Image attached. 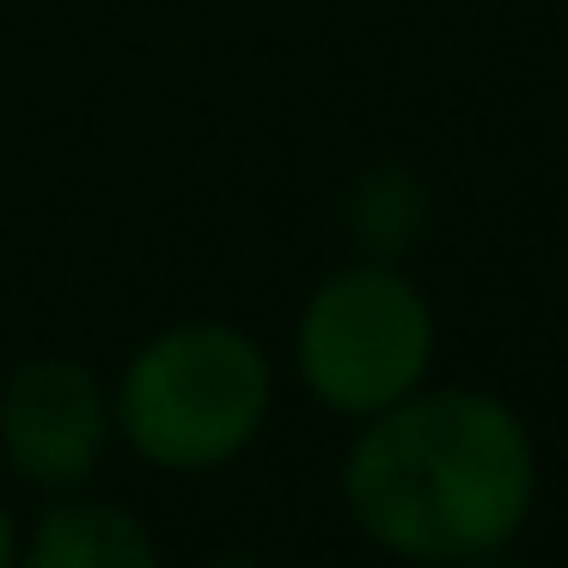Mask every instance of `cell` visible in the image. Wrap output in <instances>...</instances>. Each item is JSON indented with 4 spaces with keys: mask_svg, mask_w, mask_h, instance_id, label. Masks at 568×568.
Returning <instances> with one entry per match:
<instances>
[{
    "mask_svg": "<svg viewBox=\"0 0 568 568\" xmlns=\"http://www.w3.org/2000/svg\"><path fill=\"white\" fill-rule=\"evenodd\" d=\"M544 453L519 404L483 385H422L355 422L336 458L348 526L404 568L514 550L538 519Z\"/></svg>",
    "mask_w": 568,
    "mask_h": 568,
    "instance_id": "cell-1",
    "label": "cell"
},
{
    "mask_svg": "<svg viewBox=\"0 0 568 568\" xmlns=\"http://www.w3.org/2000/svg\"><path fill=\"white\" fill-rule=\"evenodd\" d=\"M275 392V355L245 324L172 318L111 373L116 446L160 477H221L270 434Z\"/></svg>",
    "mask_w": 568,
    "mask_h": 568,
    "instance_id": "cell-2",
    "label": "cell"
},
{
    "mask_svg": "<svg viewBox=\"0 0 568 568\" xmlns=\"http://www.w3.org/2000/svg\"><path fill=\"white\" fill-rule=\"evenodd\" d=\"M294 379L324 416L367 422L434 379L440 312L404 263L348 257L306 287L287 331Z\"/></svg>",
    "mask_w": 568,
    "mask_h": 568,
    "instance_id": "cell-3",
    "label": "cell"
},
{
    "mask_svg": "<svg viewBox=\"0 0 568 568\" xmlns=\"http://www.w3.org/2000/svg\"><path fill=\"white\" fill-rule=\"evenodd\" d=\"M116 446L111 379L80 355H26L0 379V465L31 495L92 489Z\"/></svg>",
    "mask_w": 568,
    "mask_h": 568,
    "instance_id": "cell-4",
    "label": "cell"
},
{
    "mask_svg": "<svg viewBox=\"0 0 568 568\" xmlns=\"http://www.w3.org/2000/svg\"><path fill=\"white\" fill-rule=\"evenodd\" d=\"M13 568H165V550L135 507L74 489L43 495V507L19 531Z\"/></svg>",
    "mask_w": 568,
    "mask_h": 568,
    "instance_id": "cell-5",
    "label": "cell"
},
{
    "mask_svg": "<svg viewBox=\"0 0 568 568\" xmlns=\"http://www.w3.org/2000/svg\"><path fill=\"white\" fill-rule=\"evenodd\" d=\"M336 226H343L355 257L409 263L416 245L434 233V190L409 160H373L343 184Z\"/></svg>",
    "mask_w": 568,
    "mask_h": 568,
    "instance_id": "cell-6",
    "label": "cell"
},
{
    "mask_svg": "<svg viewBox=\"0 0 568 568\" xmlns=\"http://www.w3.org/2000/svg\"><path fill=\"white\" fill-rule=\"evenodd\" d=\"M19 531H26V519L13 514V501L0 495V568H13V556H19Z\"/></svg>",
    "mask_w": 568,
    "mask_h": 568,
    "instance_id": "cell-7",
    "label": "cell"
},
{
    "mask_svg": "<svg viewBox=\"0 0 568 568\" xmlns=\"http://www.w3.org/2000/svg\"><path fill=\"white\" fill-rule=\"evenodd\" d=\"M196 568H270V562H257V556H245V550H221V556H202Z\"/></svg>",
    "mask_w": 568,
    "mask_h": 568,
    "instance_id": "cell-8",
    "label": "cell"
},
{
    "mask_svg": "<svg viewBox=\"0 0 568 568\" xmlns=\"http://www.w3.org/2000/svg\"><path fill=\"white\" fill-rule=\"evenodd\" d=\"M453 568H526L514 550H489V556H470V562H453Z\"/></svg>",
    "mask_w": 568,
    "mask_h": 568,
    "instance_id": "cell-9",
    "label": "cell"
}]
</instances>
